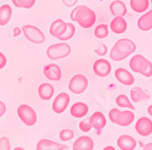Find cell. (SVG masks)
<instances>
[{"label": "cell", "mask_w": 152, "mask_h": 150, "mask_svg": "<svg viewBox=\"0 0 152 150\" xmlns=\"http://www.w3.org/2000/svg\"><path fill=\"white\" fill-rule=\"evenodd\" d=\"M0 150H11V143L7 137L0 138Z\"/></svg>", "instance_id": "33"}, {"label": "cell", "mask_w": 152, "mask_h": 150, "mask_svg": "<svg viewBox=\"0 0 152 150\" xmlns=\"http://www.w3.org/2000/svg\"><path fill=\"white\" fill-rule=\"evenodd\" d=\"M117 145L121 150H135L137 142L134 137L128 134H122L117 139Z\"/></svg>", "instance_id": "13"}, {"label": "cell", "mask_w": 152, "mask_h": 150, "mask_svg": "<svg viewBox=\"0 0 152 150\" xmlns=\"http://www.w3.org/2000/svg\"><path fill=\"white\" fill-rule=\"evenodd\" d=\"M102 150H116V149H115V148H113L112 145H107V146H105V148H104Z\"/></svg>", "instance_id": "40"}, {"label": "cell", "mask_w": 152, "mask_h": 150, "mask_svg": "<svg viewBox=\"0 0 152 150\" xmlns=\"http://www.w3.org/2000/svg\"><path fill=\"white\" fill-rule=\"evenodd\" d=\"M22 33L24 34L27 40H29L34 44H43L46 40L42 29H39L35 26H32V24H24L22 27Z\"/></svg>", "instance_id": "7"}, {"label": "cell", "mask_w": 152, "mask_h": 150, "mask_svg": "<svg viewBox=\"0 0 152 150\" xmlns=\"http://www.w3.org/2000/svg\"><path fill=\"white\" fill-rule=\"evenodd\" d=\"M116 104L119 106V107H124V109H126V110H132V111H134V105H133V103L129 100V98L126 96L125 94H119L117 98H116Z\"/></svg>", "instance_id": "27"}, {"label": "cell", "mask_w": 152, "mask_h": 150, "mask_svg": "<svg viewBox=\"0 0 152 150\" xmlns=\"http://www.w3.org/2000/svg\"><path fill=\"white\" fill-rule=\"evenodd\" d=\"M137 28L142 32H147V31L152 29V10L146 11L145 14L137 20Z\"/></svg>", "instance_id": "21"}, {"label": "cell", "mask_w": 152, "mask_h": 150, "mask_svg": "<svg viewBox=\"0 0 152 150\" xmlns=\"http://www.w3.org/2000/svg\"><path fill=\"white\" fill-rule=\"evenodd\" d=\"M126 28H128V23H126V21L124 20V17H115L111 23H110V29L116 33V34H122L126 31Z\"/></svg>", "instance_id": "19"}, {"label": "cell", "mask_w": 152, "mask_h": 150, "mask_svg": "<svg viewBox=\"0 0 152 150\" xmlns=\"http://www.w3.org/2000/svg\"><path fill=\"white\" fill-rule=\"evenodd\" d=\"M147 112H148V115L152 117V105H150V106L147 107Z\"/></svg>", "instance_id": "41"}, {"label": "cell", "mask_w": 152, "mask_h": 150, "mask_svg": "<svg viewBox=\"0 0 152 150\" xmlns=\"http://www.w3.org/2000/svg\"><path fill=\"white\" fill-rule=\"evenodd\" d=\"M21 33H22V28H20V27H15L14 31H12V35L14 37H18Z\"/></svg>", "instance_id": "38"}, {"label": "cell", "mask_w": 152, "mask_h": 150, "mask_svg": "<svg viewBox=\"0 0 152 150\" xmlns=\"http://www.w3.org/2000/svg\"><path fill=\"white\" fill-rule=\"evenodd\" d=\"M43 73L49 81H54V82L60 81L61 77H62V71H61L60 66L56 65V64L45 65L44 68H43Z\"/></svg>", "instance_id": "12"}, {"label": "cell", "mask_w": 152, "mask_h": 150, "mask_svg": "<svg viewBox=\"0 0 152 150\" xmlns=\"http://www.w3.org/2000/svg\"><path fill=\"white\" fill-rule=\"evenodd\" d=\"M60 149L66 150L67 145L50 139H40L37 144V150H60Z\"/></svg>", "instance_id": "17"}, {"label": "cell", "mask_w": 152, "mask_h": 150, "mask_svg": "<svg viewBox=\"0 0 152 150\" xmlns=\"http://www.w3.org/2000/svg\"><path fill=\"white\" fill-rule=\"evenodd\" d=\"M17 115H18L20 120L28 127L34 126L37 123V120H38L35 110L27 104H22L17 107Z\"/></svg>", "instance_id": "6"}, {"label": "cell", "mask_w": 152, "mask_h": 150, "mask_svg": "<svg viewBox=\"0 0 152 150\" xmlns=\"http://www.w3.org/2000/svg\"><path fill=\"white\" fill-rule=\"evenodd\" d=\"M58 137H60V139H61L62 142H68V140L73 139L74 132H73L72 129H67V128H66V129H62V131L60 132Z\"/></svg>", "instance_id": "30"}, {"label": "cell", "mask_w": 152, "mask_h": 150, "mask_svg": "<svg viewBox=\"0 0 152 150\" xmlns=\"http://www.w3.org/2000/svg\"><path fill=\"white\" fill-rule=\"evenodd\" d=\"M89 112V106H88L85 103L78 101V103H74L71 106V115L75 118H82L85 117Z\"/></svg>", "instance_id": "20"}, {"label": "cell", "mask_w": 152, "mask_h": 150, "mask_svg": "<svg viewBox=\"0 0 152 150\" xmlns=\"http://www.w3.org/2000/svg\"><path fill=\"white\" fill-rule=\"evenodd\" d=\"M135 131L141 137H148L152 134V120L148 117H140L135 122Z\"/></svg>", "instance_id": "11"}, {"label": "cell", "mask_w": 152, "mask_h": 150, "mask_svg": "<svg viewBox=\"0 0 152 150\" xmlns=\"http://www.w3.org/2000/svg\"><path fill=\"white\" fill-rule=\"evenodd\" d=\"M12 150H26V149H23V148H21V146H16V148H14Z\"/></svg>", "instance_id": "43"}, {"label": "cell", "mask_w": 152, "mask_h": 150, "mask_svg": "<svg viewBox=\"0 0 152 150\" xmlns=\"http://www.w3.org/2000/svg\"><path fill=\"white\" fill-rule=\"evenodd\" d=\"M11 1H12V4H14L16 7H18V3H17V0H11Z\"/></svg>", "instance_id": "42"}, {"label": "cell", "mask_w": 152, "mask_h": 150, "mask_svg": "<svg viewBox=\"0 0 152 150\" xmlns=\"http://www.w3.org/2000/svg\"><path fill=\"white\" fill-rule=\"evenodd\" d=\"M60 150H63V149H60Z\"/></svg>", "instance_id": "45"}, {"label": "cell", "mask_w": 152, "mask_h": 150, "mask_svg": "<svg viewBox=\"0 0 152 150\" xmlns=\"http://www.w3.org/2000/svg\"><path fill=\"white\" fill-rule=\"evenodd\" d=\"M89 120H90V123H91L93 128H95L99 133L102 131L105 128V126H106V117H105V115L102 114V112H100V111L94 112V114L89 117Z\"/></svg>", "instance_id": "18"}, {"label": "cell", "mask_w": 152, "mask_h": 150, "mask_svg": "<svg viewBox=\"0 0 152 150\" xmlns=\"http://www.w3.org/2000/svg\"><path fill=\"white\" fill-rule=\"evenodd\" d=\"M69 101H71V96L68 93H65L62 92L60 94L56 95V98L54 99V103H53V111L55 114H62L65 112L66 109L68 107L69 105Z\"/></svg>", "instance_id": "9"}, {"label": "cell", "mask_w": 152, "mask_h": 150, "mask_svg": "<svg viewBox=\"0 0 152 150\" xmlns=\"http://www.w3.org/2000/svg\"><path fill=\"white\" fill-rule=\"evenodd\" d=\"M71 21H75L82 28H91L96 22V14L86 5H79L71 12Z\"/></svg>", "instance_id": "1"}, {"label": "cell", "mask_w": 152, "mask_h": 150, "mask_svg": "<svg viewBox=\"0 0 152 150\" xmlns=\"http://www.w3.org/2000/svg\"><path fill=\"white\" fill-rule=\"evenodd\" d=\"M110 121L115 124H118L121 127H128L134 122L135 120V115L132 110H124L121 111L117 107H113L110 110V114H108Z\"/></svg>", "instance_id": "4"}, {"label": "cell", "mask_w": 152, "mask_h": 150, "mask_svg": "<svg viewBox=\"0 0 152 150\" xmlns=\"http://www.w3.org/2000/svg\"><path fill=\"white\" fill-rule=\"evenodd\" d=\"M150 1L148 0H130V7L134 12L137 14H144L148 10Z\"/></svg>", "instance_id": "26"}, {"label": "cell", "mask_w": 152, "mask_h": 150, "mask_svg": "<svg viewBox=\"0 0 152 150\" xmlns=\"http://www.w3.org/2000/svg\"><path fill=\"white\" fill-rule=\"evenodd\" d=\"M107 51H108V50H107V45L104 44V43H101L100 46L95 49V53H96L97 55H100V56H105V55L107 54Z\"/></svg>", "instance_id": "34"}, {"label": "cell", "mask_w": 152, "mask_h": 150, "mask_svg": "<svg viewBox=\"0 0 152 150\" xmlns=\"http://www.w3.org/2000/svg\"><path fill=\"white\" fill-rule=\"evenodd\" d=\"M142 150H152V143H147V144H145L144 148H142Z\"/></svg>", "instance_id": "39"}, {"label": "cell", "mask_w": 152, "mask_h": 150, "mask_svg": "<svg viewBox=\"0 0 152 150\" xmlns=\"http://www.w3.org/2000/svg\"><path fill=\"white\" fill-rule=\"evenodd\" d=\"M129 68L133 72L140 73L144 77H152V62L148 61L144 55L136 54L129 60Z\"/></svg>", "instance_id": "3"}, {"label": "cell", "mask_w": 152, "mask_h": 150, "mask_svg": "<svg viewBox=\"0 0 152 150\" xmlns=\"http://www.w3.org/2000/svg\"><path fill=\"white\" fill-rule=\"evenodd\" d=\"M115 77L123 85H133L135 82L134 76L125 68H117L115 71Z\"/></svg>", "instance_id": "14"}, {"label": "cell", "mask_w": 152, "mask_h": 150, "mask_svg": "<svg viewBox=\"0 0 152 150\" xmlns=\"http://www.w3.org/2000/svg\"><path fill=\"white\" fill-rule=\"evenodd\" d=\"M71 46L67 43H56L51 44L46 49V56L50 60H61L71 54Z\"/></svg>", "instance_id": "5"}, {"label": "cell", "mask_w": 152, "mask_h": 150, "mask_svg": "<svg viewBox=\"0 0 152 150\" xmlns=\"http://www.w3.org/2000/svg\"><path fill=\"white\" fill-rule=\"evenodd\" d=\"M136 49L135 43L129 38H122L115 43L110 51V57L113 61H123L132 55Z\"/></svg>", "instance_id": "2"}, {"label": "cell", "mask_w": 152, "mask_h": 150, "mask_svg": "<svg viewBox=\"0 0 152 150\" xmlns=\"http://www.w3.org/2000/svg\"><path fill=\"white\" fill-rule=\"evenodd\" d=\"M72 150H94V140L89 135H82L75 139Z\"/></svg>", "instance_id": "15"}, {"label": "cell", "mask_w": 152, "mask_h": 150, "mask_svg": "<svg viewBox=\"0 0 152 150\" xmlns=\"http://www.w3.org/2000/svg\"><path fill=\"white\" fill-rule=\"evenodd\" d=\"M150 99V94L145 92L141 87H134L130 90V100L133 103H142Z\"/></svg>", "instance_id": "22"}, {"label": "cell", "mask_w": 152, "mask_h": 150, "mask_svg": "<svg viewBox=\"0 0 152 150\" xmlns=\"http://www.w3.org/2000/svg\"><path fill=\"white\" fill-rule=\"evenodd\" d=\"M74 33H75V26H74V24H73L72 22H68V23H67V29H66V32L63 33L58 39H60L61 42L69 40V39H72V38H73Z\"/></svg>", "instance_id": "28"}, {"label": "cell", "mask_w": 152, "mask_h": 150, "mask_svg": "<svg viewBox=\"0 0 152 150\" xmlns=\"http://www.w3.org/2000/svg\"><path fill=\"white\" fill-rule=\"evenodd\" d=\"M111 70H112V67H111L110 61H107L105 59H97L94 62V65H93L94 73L96 74L97 77H101V78L107 77L108 74L111 73Z\"/></svg>", "instance_id": "10"}, {"label": "cell", "mask_w": 152, "mask_h": 150, "mask_svg": "<svg viewBox=\"0 0 152 150\" xmlns=\"http://www.w3.org/2000/svg\"><path fill=\"white\" fill-rule=\"evenodd\" d=\"M108 32H110V27L107 26V24L102 23V24H99V26L95 28L94 34H95L96 38L104 39V38H106V37L108 35Z\"/></svg>", "instance_id": "29"}, {"label": "cell", "mask_w": 152, "mask_h": 150, "mask_svg": "<svg viewBox=\"0 0 152 150\" xmlns=\"http://www.w3.org/2000/svg\"><path fill=\"white\" fill-rule=\"evenodd\" d=\"M110 11L115 17H124L126 15V6L122 0H115L110 4Z\"/></svg>", "instance_id": "23"}, {"label": "cell", "mask_w": 152, "mask_h": 150, "mask_svg": "<svg viewBox=\"0 0 152 150\" xmlns=\"http://www.w3.org/2000/svg\"><path fill=\"white\" fill-rule=\"evenodd\" d=\"M12 17V7L9 4L0 6V26H6Z\"/></svg>", "instance_id": "25"}, {"label": "cell", "mask_w": 152, "mask_h": 150, "mask_svg": "<svg viewBox=\"0 0 152 150\" xmlns=\"http://www.w3.org/2000/svg\"><path fill=\"white\" fill-rule=\"evenodd\" d=\"M62 3L65 4L67 7H73L75 4L78 3V0H62Z\"/></svg>", "instance_id": "36"}, {"label": "cell", "mask_w": 152, "mask_h": 150, "mask_svg": "<svg viewBox=\"0 0 152 150\" xmlns=\"http://www.w3.org/2000/svg\"><path fill=\"white\" fill-rule=\"evenodd\" d=\"M7 64V59L6 56L3 54V53H0V70H3Z\"/></svg>", "instance_id": "35"}, {"label": "cell", "mask_w": 152, "mask_h": 150, "mask_svg": "<svg viewBox=\"0 0 152 150\" xmlns=\"http://www.w3.org/2000/svg\"><path fill=\"white\" fill-rule=\"evenodd\" d=\"M88 84H89L88 78L84 76V74L78 73V74H74V76L71 78V81L68 83V89L73 94H82L86 90Z\"/></svg>", "instance_id": "8"}, {"label": "cell", "mask_w": 152, "mask_h": 150, "mask_svg": "<svg viewBox=\"0 0 152 150\" xmlns=\"http://www.w3.org/2000/svg\"><path fill=\"white\" fill-rule=\"evenodd\" d=\"M93 128L91 126V123H90V120L89 118H84L80 123H79V129L84 133H88V132H90V129Z\"/></svg>", "instance_id": "31"}, {"label": "cell", "mask_w": 152, "mask_h": 150, "mask_svg": "<svg viewBox=\"0 0 152 150\" xmlns=\"http://www.w3.org/2000/svg\"><path fill=\"white\" fill-rule=\"evenodd\" d=\"M66 29H67V22H65L63 20L58 18V20H55L51 23L50 29H49V33H50V35H51V37L58 39L60 37L66 32Z\"/></svg>", "instance_id": "16"}, {"label": "cell", "mask_w": 152, "mask_h": 150, "mask_svg": "<svg viewBox=\"0 0 152 150\" xmlns=\"http://www.w3.org/2000/svg\"><path fill=\"white\" fill-rule=\"evenodd\" d=\"M18 7L22 9H32L35 5V0H17Z\"/></svg>", "instance_id": "32"}, {"label": "cell", "mask_w": 152, "mask_h": 150, "mask_svg": "<svg viewBox=\"0 0 152 150\" xmlns=\"http://www.w3.org/2000/svg\"><path fill=\"white\" fill-rule=\"evenodd\" d=\"M5 114H6V105L0 100V117H3Z\"/></svg>", "instance_id": "37"}, {"label": "cell", "mask_w": 152, "mask_h": 150, "mask_svg": "<svg viewBox=\"0 0 152 150\" xmlns=\"http://www.w3.org/2000/svg\"><path fill=\"white\" fill-rule=\"evenodd\" d=\"M55 88L50 83H42L38 87V95L42 100H50L54 96Z\"/></svg>", "instance_id": "24"}, {"label": "cell", "mask_w": 152, "mask_h": 150, "mask_svg": "<svg viewBox=\"0 0 152 150\" xmlns=\"http://www.w3.org/2000/svg\"><path fill=\"white\" fill-rule=\"evenodd\" d=\"M150 4H151V6H152V0H151V1H150Z\"/></svg>", "instance_id": "44"}]
</instances>
